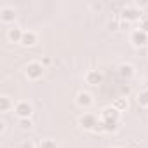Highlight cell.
<instances>
[{
	"instance_id": "obj_2",
	"label": "cell",
	"mask_w": 148,
	"mask_h": 148,
	"mask_svg": "<svg viewBox=\"0 0 148 148\" xmlns=\"http://www.w3.org/2000/svg\"><path fill=\"white\" fill-rule=\"evenodd\" d=\"M14 113H16L18 120H21V119H32V115H33V106H32L28 101H18L16 106H14Z\"/></svg>"
},
{
	"instance_id": "obj_28",
	"label": "cell",
	"mask_w": 148,
	"mask_h": 148,
	"mask_svg": "<svg viewBox=\"0 0 148 148\" xmlns=\"http://www.w3.org/2000/svg\"><path fill=\"white\" fill-rule=\"evenodd\" d=\"M115 148H120V146H115Z\"/></svg>"
},
{
	"instance_id": "obj_24",
	"label": "cell",
	"mask_w": 148,
	"mask_h": 148,
	"mask_svg": "<svg viewBox=\"0 0 148 148\" xmlns=\"http://www.w3.org/2000/svg\"><path fill=\"white\" fill-rule=\"evenodd\" d=\"M129 25H131L129 21H124V19H120V25H119V28H120V30H127V28H129Z\"/></svg>"
},
{
	"instance_id": "obj_5",
	"label": "cell",
	"mask_w": 148,
	"mask_h": 148,
	"mask_svg": "<svg viewBox=\"0 0 148 148\" xmlns=\"http://www.w3.org/2000/svg\"><path fill=\"white\" fill-rule=\"evenodd\" d=\"M131 42H132L134 47H145V45H148V33L143 32V30H139V28L138 30H132Z\"/></svg>"
},
{
	"instance_id": "obj_9",
	"label": "cell",
	"mask_w": 148,
	"mask_h": 148,
	"mask_svg": "<svg viewBox=\"0 0 148 148\" xmlns=\"http://www.w3.org/2000/svg\"><path fill=\"white\" fill-rule=\"evenodd\" d=\"M23 33H25V30H21L19 26H11L9 30H7V40L11 42V44H21V38H23Z\"/></svg>"
},
{
	"instance_id": "obj_18",
	"label": "cell",
	"mask_w": 148,
	"mask_h": 148,
	"mask_svg": "<svg viewBox=\"0 0 148 148\" xmlns=\"http://www.w3.org/2000/svg\"><path fill=\"white\" fill-rule=\"evenodd\" d=\"M18 125L26 131V129H32L33 127V120L32 119H21V120H18Z\"/></svg>"
},
{
	"instance_id": "obj_25",
	"label": "cell",
	"mask_w": 148,
	"mask_h": 148,
	"mask_svg": "<svg viewBox=\"0 0 148 148\" xmlns=\"http://www.w3.org/2000/svg\"><path fill=\"white\" fill-rule=\"evenodd\" d=\"M21 148H38V146H35L32 141H25V143L21 145Z\"/></svg>"
},
{
	"instance_id": "obj_4",
	"label": "cell",
	"mask_w": 148,
	"mask_h": 148,
	"mask_svg": "<svg viewBox=\"0 0 148 148\" xmlns=\"http://www.w3.org/2000/svg\"><path fill=\"white\" fill-rule=\"evenodd\" d=\"M143 18V12L138 9V7H134V5H127V7H124L122 9V19L124 21H139Z\"/></svg>"
},
{
	"instance_id": "obj_8",
	"label": "cell",
	"mask_w": 148,
	"mask_h": 148,
	"mask_svg": "<svg viewBox=\"0 0 148 148\" xmlns=\"http://www.w3.org/2000/svg\"><path fill=\"white\" fill-rule=\"evenodd\" d=\"M84 80L89 86H99V84H103V73L98 70H89L84 75Z\"/></svg>"
},
{
	"instance_id": "obj_13",
	"label": "cell",
	"mask_w": 148,
	"mask_h": 148,
	"mask_svg": "<svg viewBox=\"0 0 148 148\" xmlns=\"http://www.w3.org/2000/svg\"><path fill=\"white\" fill-rule=\"evenodd\" d=\"M134 66L131 64V63H122L120 66H119V75L122 77V79H131V77H134Z\"/></svg>"
},
{
	"instance_id": "obj_10",
	"label": "cell",
	"mask_w": 148,
	"mask_h": 148,
	"mask_svg": "<svg viewBox=\"0 0 148 148\" xmlns=\"http://www.w3.org/2000/svg\"><path fill=\"white\" fill-rule=\"evenodd\" d=\"M37 42H38V35H37L33 30H25L23 38H21V45H25V47H33Z\"/></svg>"
},
{
	"instance_id": "obj_21",
	"label": "cell",
	"mask_w": 148,
	"mask_h": 148,
	"mask_svg": "<svg viewBox=\"0 0 148 148\" xmlns=\"http://www.w3.org/2000/svg\"><path fill=\"white\" fill-rule=\"evenodd\" d=\"M91 9H92V11H101V9H103V4H101V2H92V4H91Z\"/></svg>"
},
{
	"instance_id": "obj_16",
	"label": "cell",
	"mask_w": 148,
	"mask_h": 148,
	"mask_svg": "<svg viewBox=\"0 0 148 148\" xmlns=\"http://www.w3.org/2000/svg\"><path fill=\"white\" fill-rule=\"evenodd\" d=\"M106 132H115L119 129V120H103Z\"/></svg>"
},
{
	"instance_id": "obj_15",
	"label": "cell",
	"mask_w": 148,
	"mask_h": 148,
	"mask_svg": "<svg viewBox=\"0 0 148 148\" xmlns=\"http://www.w3.org/2000/svg\"><path fill=\"white\" fill-rule=\"evenodd\" d=\"M138 105L139 106H145V108H148V89H145V91H141L139 94H138Z\"/></svg>"
},
{
	"instance_id": "obj_19",
	"label": "cell",
	"mask_w": 148,
	"mask_h": 148,
	"mask_svg": "<svg viewBox=\"0 0 148 148\" xmlns=\"http://www.w3.org/2000/svg\"><path fill=\"white\" fill-rule=\"evenodd\" d=\"M139 30L148 33V14H143V18L139 19Z\"/></svg>"
},
{
	"instance_id": "obj_26",
	"label": "cell",
	"mask_w": 148,
	"mask_h": 148,
	"mask_svg": "<svg viewBox=\"0 0 148 148\" xmlns=\"http://www.w3.org/2000/svg\"><path fill=\"white\" fill-rule=\"evenodd\" d=\"M40 63H42L44 66H49V64L52 63V59H51V58H42V61H40Z\"/></svg>"
},
{
	"instance_id": "obj_12",
	"label": "cell",
	"mask_w": 148,
	"mask_h": 148,
	"mask_svg": "<svg viewBox=\"0 0 148 148\" xmlns=\"http://www.w3.org/2000/svg\"><path fill=\"white\" fill-rule=\"evenodd\" d=\"M14 106H16V103L12 101L11 96H7V94L0 96V113H7V112L14 110Z\"/></svg>"
},
{
	"instance_id": "obj_17",
	"label": "cell",
	"mask_w": 148,
	"mask_h": 148,
	"mask_svg": "<svg viewBox=\"0 0 148 148\" xmlns=\"http://www.w3.org/2000/svg\"><path fill=\"white\" fill-rule=\"evenodd\" d=\"M38 148H58V143L54 139H40Z\"/></svg>"
},
{
	"instance_id": "obj_1",
	"label": "cell",
	"mask_w": 148,
	"mask_h": 148,
	"mask_svg": "<svg viewBox=\"0 0 148 148\" xmlns=\"http://www.w3.org/2000/svg\"><path fill=\"white\" fill-rule=\"evenodd\" d=\"M44 71H45V66L40 61H30L25 68V75L28 80H38V79H42Z\"/></svg>"
},
{
	"instance_id": "obj_22",
	"label": "cell",
	"mask_w": 148,
	"mask_h": 148,
	"mask_svg": "<svg viewBox=\"0 0 148 148\" xmlns=\"http://www.w3.org/2000/svg\"><path fill=\"white\" fill-rule=\"evenodd\" d=\"M132 5H134V7H138V9L141 11V7H146V5H148V0H143V2H134Z\"/></svg>"
},
{
	"instance_id": "obj_20",
	"label": "cell",
	"mask_w": 148,
	"mask_h": 148,
	"mask_svg": "<svg viewBox=\"0 0 148 148\" xmlns=\"http://www.w3.org/2000/svg\"><path fill=\"white\" fill-rule=\"evenodd\" d=\"M92 132H96V134H103V132H106V131H105V124H103V120L98 122V125L92 129Z\"/></svg>"
},
{
	"instance_id": "obj_27",
	"label": "cell",
	"mask_w": 148,
	"mask_h": 148,
	"mask_svg": "<svg viewBox=\"0 0 148 148\" xmlns=\"http://www.w3.org/2000/svg\"><path fill=\"white\" fill-rule=\"evenodd\" d=\"M5 129H7V124L5 122H0V134H5Z\"/></svg>"
},
{
	"instance_id": "obj_23",
	"label": "cell",
	"mask_w": 148,
	"mask_h": 148,
	"mask_svg": "<svg viewBox=\"0 0 148 148\" xmlns=\"http://www.w3.org/2000/svg\"><path fill=\"white\" fill-rule=\"evenodd\" d=\"M119 25H120V21H110V23H108L110 30H119Z\"/></svg>"
},
{
	"instance_id": "obj_7",
	"label": "cell",
	"mask_w": 148,
	"mask_h": 148,
	"mask_svg": "<svg viewBox=\"0 0 148 148\" xmlns=\"http://www.w3.org/2000/svg\"><path fill=\"white\" fill-rule=\"evenodd\" d=\"M75 103H77L80 108L87 110V108H91V106H92L94 98H92V94H91V92H87V91H80V92L77 94V98H75Z\"/></svg>"
},
{
	"instance_id": "obj_6",
	"label": "cell",
	"mask_w": 148,
	"mask_h": 148,
	"mask_svg": "<svg viewBox=\"0 0 148 148\" xmlns=\"http://www.w3.org/2000/svg\"><path fill=\"white\" fill-rule=\"evenodd\" d=\"M79 125H80L82 129H86V131H92V129L98 125V119H96V115H92V113H84V115L79 117Z\"/></svg>"
},
{
	"instance_id": "obj_11",
	"label": "cell",
	"mask_w": 148,
	"mask_h": 148,
	"mask_svg": "<svg viewBox=\"0 0 148 148\" xmlns=\"http://www.w3.org/2000/svg\"><path fill=\"white\" fill-rule=\"evenodd\" d=\"M120 112L117 110V108H113V106H106V108H103V112H101V120H120Z\"/></svg>"
},
{
	"instance_id": "obj_29",
	"label": "cell",
	"mask_w": 148,
	"mask_h": 148,
	"mask_svg": "<svg viewBox=\"0 0 148 148\" xmlns=\"http://www.w3.org/2000/svg\"><path fill=\"white\" fill-rule=\"evenodd\" d=\"M146 110H148V108H146Z\"/></svg>"
},
{
	"instance_id": "obj_14",
	"label": "cell",
	"mask_w": 148,
	"mask_h": 148,
	"mask_svg": "<svg viewBox=\"0 0 148 148\" xmlns=\"http://www.w3.org/2000/svg\"><path fill=\"white\" fill-rule=\"evenodd\" d=\"M112 106H113V108H117V110L122 113V112H125V110L129 108V101H127V98L120 96V98H115V99H113Z\"/></svg>"
},
{
	"instance_id": "obj_3",
	"label": "cell",
	"mask_w": 148,
	"mask_h": 148,
	"mask_svg": "<svg viewBox=\"0 0 148 148\" xmlns=\"http://www.w3.org/2000/svg\"><path fill=\"white\" fill-rule=\"evenodd\" d=\"M18 18V12L12 5H2L0 7V21L9 25V23H14Z\"/></svg>"
}]
</instances>
